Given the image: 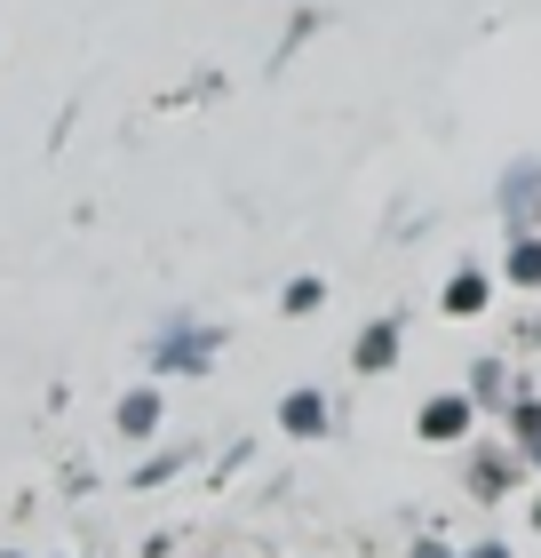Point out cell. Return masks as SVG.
<instances>
[{"mask_svg":"<svg viewBox=\"0 0 541 558\" xmlns=\"http://www.w3.org/2000/svg\"><path fill=\"white\" fill-rule=\"evenodd\" d=\"M208 360H216V327H208V336H199V327H175V336L151 343V367H160V375H199Z\"/></svg>","mask_w":541,"mask_h":558,"instance_id":"1","label":"cell"},{"mask_svg":"<svg viewBox=\"0 0 541 558\" xmlns=\"http://www.w3.org/2000/svg\"><path fill=\"white\" fill-rule=\"evenodd\" d=\"M415 430H422V439H430V447H454V439H462V430H470V399H462V391H438V399H430V408L415 415Z\"/></svg>","mask_w":541,"mask_h":558,"instance_id":"2","label":"cell"},{"mask_svg":"<svg viewBox=\"0 0 541 558\" xmlns=\"http://www.w3.org/2000/svg\"><path fill=\"white\" fill-rule=\"evenodd\" d=\"M279 423H287L295 439H327V423H334V415H327V399H319V391H287V399H279Z\"/></svg>","mask_w":541,"mask_h":558,"instance_id":"3","label":"cell"},{"mask_svg":"<svg viewBox=\"0 0 541 558\" xmlns=\"http://www.w3.org/2000/svg\"><path fill=\"white\" fill-rule=\"evenodd\" d=\"M391 360H398V319H374L367 336H358V351H351V367H358V375H382Z\"/></svg>","mask_w":541,"mask_h":558,"instance_id":"4","label":"cell"},{"mask_svg":"<svg viewBox=\"0 0 541 558\" xmlns=\"http://www.w3.org/2000/svg\"><path fill=\"white\" fill-rule=\"evenodd\" d=\"M120 430L127 439H151V430H160V391H127L120 399Z\"/></svg>","mask_w":541,"mask_h":558,"instance_id":"5","label":"cell"},{"mask_svg":"<svg viewBox=\"0 0 541 558\" xmlns=\"http://www.w3.org/2000/svg\"><path fill=\"white\" fill-rule=\"evenodd\" d=\"M446 312H454V319L485 312V271H454V279H446Z\"/></svg>","mask_w":541,"mask_h":558,"instance_id":"6","label":"cell"},{"mask_svg":"<svg viewBox=\"0 0 541 558\" xmlns=\"http://www.w3.org/2000/svg\"><path fill=\"white\" fill-rule=\"evenodd\" d=\"M470 487H478L485 502H494V495L509 487V463H502V454H478V471H470Z\"/></svg>","mask_w":541,"mask_h":558,"instance_id":"7","label":"cell"},{"mask_svg":"<svg viewBox=\"0 0 541 558\" xmlns=\"http://www.w3.org/2000/svg\"><path fill=\"white\" fill-rule=\"evenodd\" d=\"M509 279H526V288H541V240H518V247H509Z\"/></svg>","mask_w":541,"mask_h":558,"instance_id":"8","label":"cell"},{"mask_svg":"<svg viewBox=\"0 0 541 558\" xmlns=\"http://www.w3.org/2000/svg\"><path fill=\"white\" fill-rule=\"evenodd\" d=\"M509 423H518V447L541 463V408H533V399H518V415H509Z\"/></svg>","mask_w":541,"mask_h":558,"instance_id":"9","label":"cell"},{"mask_svg":"<svg viewBox=\"0 0 541 558\" xmlns=\"http://www.w3.org/2000/svg\"><path fill=\"white\" fill-rule=\"evenodd\" d=\"M319 303H327L319 279H295V288H287V312H319Z\"/></svg>","mask_w":541,"mask_h":558,"instance_id":"10","label":"cell"},{"mask_svg":"<svg viewBox=\"0 0 541 558\" xmlns=\"http://www.w3.org/2000/svg\"><path fill=\"white\" fill-rule=\"evenodd\" d=\"M470 558H509V550H502V543H478V550H470Z\"/></svg>","mask_w":541,"mask_h":558,"instance_id":"11","label":"cell"},{"mask_svg":"<svg viewBox=\"0 0 541 558\" xmlns=\"http://www.w3.org/2000/svg\"><path fill=\"white\" fill-rule=\"evenodd\" d=\"M415 558H446V550H438V543H422V550H415Z\"/></svg>","mask_w":541,"mask_h":558,"instance_id":"12","label":"cell"},{"mask_svg":"<svg viewBox=\"0 0 541 558\" xmlns=\"http://www.w3.org/2000/svg\"><path fill=\"white\" fill-rule=\"evenodd\" d=\"M0 558H16V550H0Z\"/></svg>","mask_w":541,"mask_h":558,"instance_id":"13","label":"cell"}]
</instances>
